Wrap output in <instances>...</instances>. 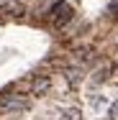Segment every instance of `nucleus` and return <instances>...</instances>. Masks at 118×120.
<instances>
[{
    "label": "nucleus",
    "mask_w": 118,
    "mask_h": 120,
    "mask_svg": "<svg viewBox=\"0 0 118 120\" xmlns=\"http://www.w3.org/2000/svg\"><path fill=\"white\" fill-rule=\"evenodd\" d=\"M62 120H82V112H80L77 107H67V110L62 112Z\"/></svg>",
    "instance_id": "nucleus-4"
},
{
    "label": "nucleus",
    "mask_w": 118,
    "mask_h": 120,
    "mask_svg": "<svg viewBox=\"0 0 118 120\" xmlns=\"http://www.w3.org/2000/svg\"><path fill=\"white\" fill-rule=\"evenodd\" d=\"M100 120H108V118H100Z\"/></svg>",
    "instance_id": "nucleus-7"
},
{
    "label": "nucleus",
    "mask_w": 118,
    "mask_h": 120,
    "mask_svg": "<svg viewBox=\"0 0 118 120\" xmlns=\"http://www.w3.org/2000/svg\"><path fill=\"white\" fill-rule=\"evenodd\" d=\"M110 120H118V100L110 105Z\"/></svg>",
    "instance_id": "nucleus-6"
},
{
    "label": "nucleus",
    "mask_w": 118,
    "mask_h": 120,
    "mask_svg": "<svg viewBox=\"0 0 118 120\" xmlns=\"http://www.w3.org/2000/svg\"><path fill=\"white\" fill-rule=\"evenodd\" d=\"M23 107H26V100H23L21 95L10 97V100L3 105V110H5V112H18V110H23Z\"/></svg>",
    "instance_id": "nucleus-3"
},
{
    "label": "nucleus",
    "mask_w": 118,
    "mask_h": 120,
    "mask_svg": "<svg viewBox=\"0 0 118 120\" xmlns=\"http://www.w3.org/2000/svg\"><path fill=\"white\" fill-rule=\"evenodd\" d=\"M49 90H51V77L49 74H39L31 84V95H46Z\"/></svg>",
    "instance_id": "nucleus-1"
},
{
    "label": "nucleus",
    "mask_w": 118,
    "mask_h": 120,
    "mask_svg": "<svg viewBox=\"0 0 118 120\" xmlns=\"http://www.w3.org/2000/svg\"><path fill=\"white\" fill-rule=\"evenodd\" d=\"M67 79H69V84H77V79H80V72H77V69H67Z\"/></svg>",
    "instance_id": "nucleus-5"
},
{
    "label": "nucleus",
    "mask_w": 118,
    "mask_h": 120,
    "mask_svg": "<svg viewBox=\"0 0 118 120\" xmlns=\"http://www.w3.org/2000/svg\"><path fill=\"white\" fill-rule=\"evenodd\" d=\"M54 13H57V15H54V26H57V28L64 26V23L72 18V8H69V5H57Z\"/></svg>",
    "instance_id": "nucleus-2"
}]
</instances>
